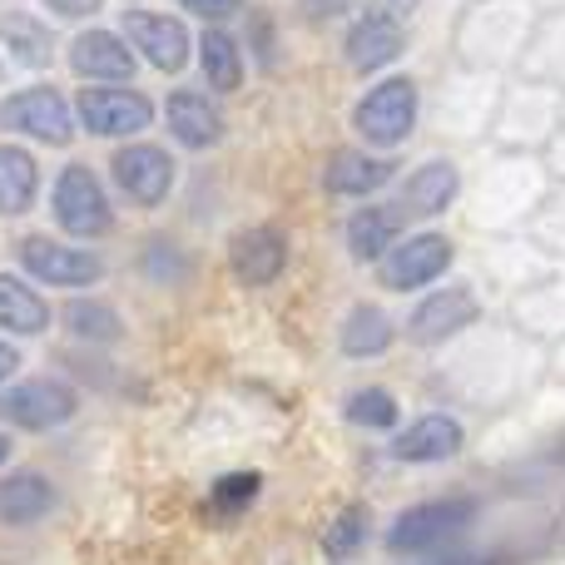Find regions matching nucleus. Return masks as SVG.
<instances>
[{
	"instance_id": "1",
	"label": "nucleus",
	"mask_w": 565,
	"mask_h": 565,
	"mask_svg": "<svg viewBox=\"0 0 565 565\" xmlns=\"http://www.w3.org/2000/svg\"><path fill=\"white\" fill-rule=\"evenodd\" d=\"M50 218H55L60 238L95 248L99 238H109L119 228L115 189L105 184V174H99L95 164L70 159V164H60L55 179H50Z\"/></svg>"
},
{
	"instance_id": "2",
	"label": "nucleus",
	"mask_w": 565,
	"mask_h": 565,
	"mask_svg": "<svg viewBox=\"0 0 565 565\" xmlns=\"http://www.w3.org/2000/svg\"><path fill=\"white\" fill-rule=\"evenodd\" d=\"M0 135L15 145L40 149H70L79 139L75 95H65L50 79H25V85L0 95Z\"/></svg>"
},
{
	"instance_id": "3",
	"label": "nucleus",
	"mask_w": 565,
	"mask_h": 565,
	"mask_svg": "<svg viewBox=\"0 0 565 565\" xmlns=\"http://www.w3.org/2000/svg\"><path fill=\"white\" fill-rule=\"evenodd\" d=\"M422 115H427V105H422L417 79L382 75V79H372L358 95V105H352V135H358V145L377 149V154H397L422 129Z\"/></svg>"
},
{
	"instance_id": "4",
	"label": "nucleus",
	"mask_w": 565,
	"mask_h": 565,
	"mask_svg": "<svg viewBox=\"0 0 565 565\" xmlns=\"http://www.w3.org/2000/svg\"><path fill=\"white\" fill-rule=\"evenodd\" d=\"M15 274L30 278L45 292L75 298V292H95L99 282H105L109 264L99 248L70 244V238H60V234H20L15 238Z\"/></svg>"
},
{
	"instance_id": "5",
	"label": "nucleus",
	"mask_w": 565,
	"mask_h": 565,
	"mask_svg": "<svg viewBox=\"0 0 565 565\" xmlns=\"http://www.w3.org/2000/svg\"><path fill=\"white\" fill-rule=\"evenodd\" d=\"M79 135L109 139V145H135L154 129L159 99H149L139 85H79L75 89Z\"/></svg>"
},
{
	"instance_id": "6",
	"label": "nucleus",
	"mask_w": 565,
	"mask_h": 565,
	"mask_svg": "<svg viewBox=\"0 0 565 565\" xmlns=\"http://www.w3.org/2000/svg\"><path fill=\"white\" fill-rule=\"evenodd\" d=\"M119 30H125V40L135 45L139 65L164 79H179L199 55V30H189V20L174 15V10L135 6L119 15Z\"/></svg>"
},
{
	"instance_id": "7",
	"label": "nucleus",
	"mask_w": 565,
	"mask_h": 565,
	"mask_svg": "<svg viewBox=\"0 0 565 565\" xmlns=\"http://www.w3.org/2000/svg\"><path fill=\"white\" fill-rule=\"evenodd\" d=\"M109 184L139 214H159L179 189V159L174 149L154 145V139H135L109 154Z\"/></svg>"
},
{
	"instance_id": "8",
	"label": "nucleus",
	"mask_w": 565,
	"mask_h": 565,
	"mask_svg": "<svg viewBox=\"0 0 565 565\" xmlns=\"http://www.w3.org/2000/svg\"><path fill=\"white\" fill-rule=\"evenodd\" d=\"M75 417H79V387L55 377V372H30V377H15L10 387H0V427L45 437V431L65 427Z\"/></svg>"
},
{
	"instance_id": "9",
	"label": "nucleus",
	"mask_w": 565,
	"mask_h": 565,
	"mask_svg": "<svg viewBox=\"0 0 565 565\" xmlns=\"http://www.w3.org/2000/svg\"><path fill=\"white\" fill-rule=\"evenodd\" d=\"M451 264H457V244H451L441 228H422V234L402 238V244L372 268V278H377L382 292H431V288H441Z\"/></svg>"
},
{
	"instance_id": "10",
	"label": "nucleus",
	"mask_w": 565,
	"mask_h": 565,
	"mask_svg": "<svg viewBox=\"0 0 565 565\" xmlns=\"http://www.w3.org/2000/svg\"><path fill=\"white\" fill-rule=\"evenodd\" d=\"M471 516H477V501L471 497L417 501V507H407L387 526V551L392 556H427V551H441L447 541H457L461 531L471 526Z\"/></svg>"
},
{
	"instance_id": "11",
	"label": "nucleus",
	"mask_w": 565,
	"mask_h": 565,
	"mask_svg": "<svg viewBox=\"0 0 565 565\" xmlns=\"http://www.w3.org/2000/svg\"><path fill=\"white\" fill-rule=\"evenodd\" d=\"M65 70L79 79V85H135L139 79V55L125 40L119 25H85L70 35L65 45Z\"/></svg>"
},
{
	"instance_id": "12",
	"label": "nucleus",
	"mask_w": 565,
	"mask_h": 565,
	"mask_svg": "<svg viewBox=\"0 0 565 565\" xmlns=\"http://www.w3.org/2000/svg\"><path fill=\"white\" fill-rule=\"evenodd\" d=\"M159 119H164V135L174 139V149H189V154H209L228 135L224 99L204 85H174L159 99Z\"/></svg>"
},
{
	"instance_id": "13",
	"label": "nucleus",
	"mask_w": 565,
	"mask_h": 565,
	"mask_svg": "<svg viewBox=\"0 0 565 565\" xmlns=\"http://www.w3.org/2000/svg\"><path fill=\"white\" fill-rule=\"evenodd\" d=\"M397 179H402L397 154H377L367 145H338L322 159V194L338 199V204H372Z\"/></svg>"
},
{
	"instance_id": "14",
	"label": "nucleus",
	"mask_w": 565,
	"mask_h": 565,
	"mask_svg": "<svg viewBox=\"0 0 565 565\" xmlns=\"http://www.w3.org/2000/svg\"><path fill=\"white\" fill-rule=\"evenodd\" d=\"M0 55H6L10 70L35 79L65 60V40H60V25L40 6H10L0 10Z\"/></svg>"
},
{
	"instance_id": "15",
	"label": "nucleus",
	"mask_w": 565,
	"mask_h": 565,
	"mask_svg": "<svg viewBox=\"0 0 565 565\" xmlns=\"http://www.w3.org/2000/svg\"><path fill=\"white\" fill-rule=\"evenodd\" d=\"M477 318H481L477 288H467V282H441V288L422 292V298L412 302L402 332H407L417 348H441V342L461 338V332H467Z\"/></svg>"
},
{
	"instance_id": "16",
	"label": "nucleus",
	"mask_w": 565,
	"mask_h": 565,
	"mask_svg": "<svg viewBox=\"0 0 565 565\" xmlns=\"http://www.w3.org/2000/svg\"><path fill=\"white\" fill-rule=\"evenodd\" d=\"M407 45H412V35L402 20L358 10V15L348 20V30H342V65H348V75H358L372 85V79H382L402 55H407Z\"/></svg>"
},
{
	"instance_id": "17",
	"label": "nucleus",
	"mask_w": 565,
	"mask_h": 565,
	"mask_svg": "<svg viewBox=\"0 0 565 565\" xmlns=\"http://www.w3.org/2000/svg\"><path fill=\"white\" fill-rule=\"evenodd\" d=\"M292 264V244L288 234H282V224H268V218H258V224H244L234 238H228V278L238 282V288H274V282L288 274Z\"/></svg>"
},
{
	"instance_id": "18",
	"label": "nucleus",
	"mask_w": 565,
	"mask_h": 565,
	"mask_svg": "<svg viewBox=\"0 0 565 565\" xmlns=\"http://www.w3.org/2000/svg\"><path fill=\"white\" fill-rule=\"evenodd\" d=\"M461 447H467V427L451 412H422L402 422V431L387 441V457L407 467H437V461L461 457Z\"/></svg>"
},
{
	"instance_id": "19",
	"label": "nucleus",
	"mask_w": 565,
	"mask_h": 565,
	"mask_svg": "<svg viewBox=\"0 0 565 565\" xmlns=\"http://www.w3.org/2000/svg\"><path fill=\"white\" fill-rule=\"evenodd\" d=\"M461 169L451 164V159H422L417 169H407V174L397 179V204L407 218H441L457 209L461 199Z\"/></svg>"
},
{
	"instance_id": "20",
	"label": "nucleus",
	"mask_w": 565,
	"mask_h": 565,
	"mask_svg": "<svg viewBox=\"0 0 565 565\" xmlns=\"http://www.w3.org/2000/svg\"><path fill=\"white\" fill-rule=\"evenodd\" d=\"M194 70L204 79V89H214L218 99L238 95L254 75V60H248V45L238 30L228 25H204L199 30V55H194Z\"/></svg>"
},
{
	"instance_id": "21",
	"label": "nucleus",
	"mask_w": 565,
	"mask_h": 565,
	"mask_svg": "<svg viewBox=\"0 0 565 565\" xmlns=\"http://www.w3.org/2000/svg\"><path fill=\"white\" fill-rule=\"evenodd\" d=\"M412 218L402 214V204L392 199V204H382V199H372V204H358L348 218H342V244H348V254L358 258V264H372L377 268L382 258L392 254V248L402 244V228H407Z\"/></svg>"
},
{
	"instance_id": "22",
	"label": "nucleus",
	"mask_w": 565,
	"mask_h": 565,
	"mask_svg": "<svg viewBox=\"0 0 565 565\" xmlns=\"http://www.w3.org/2000/svg\"><path fill=\"white\" fill-rule=\"evenodd\" d=\"M60 332L85 352H109L129 338V322H125V312L109 298H99V292H75V298L60 302Z\"/></svg>"
},
{
	"instance_id": "23",
	"label": "nucleus",
	"mask_w": 565,
	"mask_h": 565,
	"mask_svg": "<svg viewBox=\"0 0 565 565\" xmlns=\"http://www.w3.org/2000/svg\"><path fill=\"white\" fill-rule=\"evenodd\" d=\"M50 328H60V308L50 302V292L20 274H0V338H45Z\"/></svg>"
},
{
	"instance_id": "24",
	"label": "nucleus",
	"mask_w": 565,
	"mask_h": 565,
	"mask_svg": "<svg viewBox=\"0 0 565 565\" xmlns=\"http://www.w3.org/2000/svg\"><path fill=\"white\" fill-rule=\"evenodd\" d=\"M60 507V487L35 467H15L0 477V526L10 531H25L50 521Z\"/></svg>"
},
{
	"instance_id": "25",
	"label": "nucleus",
	"mask_w": 565,
	"mask_h": 565,
	"mask_svg": "<svg viewBox=\"0 0 565 565\" xmlns=\"http://www.w3.org/2000/svg\"><path fill=\"white\" fill-rule=\"evenodd\" d=\"M129 268H135V278L145 282V288H189L194 282V248L184 244L179 234H145L135 244V254H129Z\"/></svg>"
},
{
	"instance_id": "26",
	"label": "nucleus",
	"mask_w": 565,
	"mask_h": 565,
	"mask_svg": "<svg viewBox=\"0 0 565 565\" xmlns=\"http://www.w3.org/2000/svg\"><path fill=\"white\" fill-rule=\"evenodd\" d=\"M392 348H397V322H392V312L382 308V302L362 298V302H352V308L342 312L338 352L348 362H377V358H387Z\"/></svg>"
},
{
	"instance_id": "27",
	"label": "nucleus",
	"mask_w": 565,
	"mask_h": 565,
	"mask_svg": "<svg viewBox=\"0 0 565 565\" xmlns=\"http://www.w3.org/2000/svg\"><path fill=\"white\" fill-rule=\"evenodd\" d=\"M45 194V174H40L35 149L0 139V218H30Z\"/></svg>"
},
{
	"instance_id": "28",
	"label": "nucleus",
	"mask_w": 565,
	"mask_h": 565,
	"mask_svg": "<svg viewBox=\"0 0 565 565\" xmlns=\"http://www.w3.org/2000/svg\"><path fill=\"white\" fill-rule=\"evenodd\" d=\"M342 422H348V427H358V431L397 437V431H402V402H397V392L367 382V387L348 392V402H342Z\"/></svg>"
},
{
	"instance_id": "29",
	"label": "nucleus",
	"mask_w": 565,
	"mask_h": 565,
	"mask_svg": "<svg viewBox=\"0 0 565 565\" xmlns=\"http://www.w3.org/2000/svg\"><path fill=\"white\" fill-rule=\"evenodd\" d=\"M258 497H264V471L238 467V471H224V477L209 487V511L224 516V521H234V516H244Z\"/></svg>"
},
{
	"instance_id": "30",
	"label": "nucleus",
	"mask_w": 565,
	"mask_h": 565,
	"mask_svg": "<svg viewBox=\"0 0 565 565\" xmlns=\"http://www.w3.org/2000/svg\"><path fill=\"white\" fill-rule=\"evenodd\" d=\"M367 531H372L367 507H362V501H348V507L328 521V531H322V556L328 561H352L362 546H367Z\"/></svg>"
},
{
	"instance_id": "31",
	"label": "nucleus",
	"mask_w": 565,
	"mask_h": 565,
	"mask_svg": "<svg viewBox=\"0 0 565 565\" xmlns=\"http://www.w3.org/2000/svg\"><path fill=\"white\" fill-rule=\"evenodd\" d=\"M248 60H254V70H274L278 65V25L274 15H248Z\"/></svg>"
},
{
	"instance_id": "32",
	"label": "nucleus",
	"mask_w": 565,
	"mask_h": 565,
	"mask_svg": "<svg viewBox=\"0 0 565 565\" xmlns=\"http://www.w3.org/2000/svg\"><path fill=\"white\" fill-rule=\"evenodd\" d=\"M35 6L45 10L55 25H95L105 0H35Z\"/></svg>"
},
{
	"instance_id": "33",
	"label": "nucleus",
	"mask_w": 565,
	"mask_h": 565,
	"mask_svg": "<svg viewBox=\"0 0 565 565\" xmlns=\"http://www.w3.org/2000/svg\"><path fill=\"white\" fill-rule=\"evenodd\" d=\"M174 6L184 10V15L204 20V25H228V20L244 15L248 0H174Z\"/></svg>"
},
{
	"instance_id": "34",
	"label": "nucleus",
	"mask_w": 565,
	"mask_h": 565,
	"mask_svg": "<svg viewBox=\"0 0 565 565\" xmlns=\"http://www.w3.org/2000/svg\"><path fill=\"white\" fill-rule=\"evenodd\" d=\"M362 10H372V15H387V20H402V25H407V20L422 10V0H362Z\"/></svg>"
},
{
	"instance_id": "35",
	"label": "nucleus",
	"mask_w": 565,
	"mask_h": 565,
	"mask_svg": "<svg viewBox=\"0 0 565 565\" xmlns=\"http://www.w3.org/2000/svg\"><path fill=\"white\" fill-rule=\"evenodd\" d=\"M15 377H20V348L10 338H0V387H10Z\"/></svg>"
},
{
	"instance_id": "36",
	"label": "nucleus",
	"mask_w": 565,
	"mask_h": 565,
	"mask_svg": "<svg viewBox=\"0 0 565 565\" xmlns=\"http://www.w3.org/2000/svg\"><path fill=\"white\" fill-rule=\"evenodd\" d=\"M10 457H15V437L0 427V467H10Z\"/></svg>"
},
{
	"instance_id": "37",
	"label": "nucleus",
	"mask_w": 565,
	"mask_h": 565,
	"mask_svg": "<svg viewBox=\"0 0 565 565\" xmlns=\"http://www.w3.org/2000/svg\"><path fill=\"white\" fill-rule=\"evenodd\" d=\"M6 79H10V65H6V55H0V95H6Z\"/></svg>"
},
{
	"instance_id": "38",
	"label": "nucleus",
	"mask_w": 565,
	"mask_h": 565,
	"mask_svg": "<svg viewBox=\"0 0 565 565\" xmlns=\"http://www.w3.org/2000/svg\"><path fill=\"white\" fill-rule=\"evenodd\" d=\"M10 6H30V0H0V10H10Z\"/></svg>"
},
{
	"instance_id": "39",
	"label": "nucleus",
	"mask_w": 565,
	"mask_h": 565,
	"mask_svg": "<svg viewBox=\"0 0 565 565\" xmlns=\"http://www.w3.org/2000/svg\"><path fill=\"white\" fill-rule=\"evenodd\" d=\"M135 6H154V0H125V10H135Z\"/></svg>"
},
{
	"instance_id": "40",
	"label": "nucleus",
	"mask_w": 565,
	"mask_h": 565,
	"mask_svg": "<svg viewBox=\"0 0 565 565\" xmlns=\"http://www.w3.org/2000/svg\"><path fill=\"white\" fill-rule=\"evenodd\" d=\"M481 565H491V561H481Z\"/></svg>"
}]
</instances>
